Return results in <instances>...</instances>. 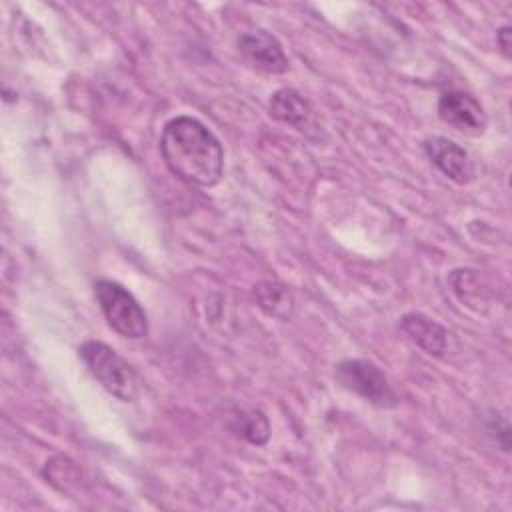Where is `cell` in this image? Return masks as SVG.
Segmentation results:
<instances>
[{"label":"cell","mask_w":512,"mask_h":512,"mask_svg":"<svg viewBox=\"0 0 512 512\" xmlns=\"http://www.w3.org/2000/svg\"><path fill=\"white\" fill-rule=\"evenodd\" d=\"M160 152L172 174L188 184L216 186L224 172V150L214 132L192 116H174L162 128Z\"/></svg>","instance_id":"obj_1"},{"label":"cell","mask_w":512,"mask_h":512,"mask_svg":"<svg viewBox=\"0 0 512 512\" xmlns=\"http://www.w3.org/2000/svg\"><path fill=\"white\" fill-rule=\"evenodd\" d=\"M78 356L100 386L120 402H134L142 390L138 372L108 344L86 340L78 346Z\"/></svg>","instance_id":"obj_2"},{"label":"cell","mask_w":512,"mask_h":512,"mask_svg":"<svg viewBox=\"0 0 512 512\" xmlns=\"http://www.w3.org/2000/svg\"><path fill=\"white\" fill-rule=\"evenodd\" d=\"M94 296L106 324L122 338L138 340L148 334V318L138 300L114 280H96Z\"/></svg>","instance_id":"obj_3"},{"label":"cell","mask_w":512,"mask_h":512,"mask_svg":"<svg viewBox=\"0 0 512 512\" xmlns=\"http://www.w3.org/2000/svg\"><path fill=\"white\" fill-rule=\"evenodd\" d=\"M334 378L344 390L378 408H394L398 404V394L394 392L388 376L372 360L346 358L336 364Z\"/></svg>","instance_id":"obj_4"},{"label":"cell","mask_w":512,"mask_h":512,"mask_svg":"<svg viewBox=\"0 0 512 512\" xmlns=\"http://www.w3.org/2000/svg\"><path fill=\"white\" fill-rule=\"evenodd\" d=\"M438 116L444 124L466 136H482L488 126V116L482 104L468 92L446 90L438 98Z\"/></svg>","instance_id":"obj_5"},{"label":"cell","mask_w":512,"mask_h":512,"mask_svg":"<svg viewBox=\"0 0 512 512\" xmlns=\"http://www.w3.org/2000/svg\"><path fill=\"white\" fill-rule=\"evenodd\" d=\"M268 112L278 122H284L312 140H320L324 130L316 118L312 104L294 88H280L270 96Z\"/></svg>","instance_id":"obj_6"},{"label":"cell","mask_w":512,"mask_h":512,"mask_svg":"<svg viewBox=\"0 0 512 512\" xmlns=\"http://www.w3.org/2000/svg\"><path fill=\"white\" fill-rule=\"evenodd\" d=\"M238 50L244 60L264 74H284L290 68V60L284 54L282 44L266 30H250L238 36Z\"/></svg>","instance_id":"obj_7"},{"label":"cell","mask_w":512,"mask_h":512,"mask_svg":"<svg viewBox=\"0 0 512 512\" xmlns=\"http://www.w3.org/2000/svg\"><path fill=\"white\" fill-rule=\"evenodd\" d=\"M424 152L430 162L452 182L468 184L474 180V164L470 154L446 136H430L424 140Z\"/></svg>","instance_id":"obj_8"},{"label":"cell","mask_w":512,"mask_h":512,"mask_svg":"<svg viewBox=\"0 0 512 512\" xmlns=\"http://www.w3.org/2000/svg\"><path fill=\"white\" fill-rule=\"evenodd\" d=\"M400 328L426 354L434 358H442L446 354L448 330L442 324H438L434 318L422 312H408L400 318Z\"/></svg>","instance_id":"obj_9"},{"label":"cell","mask_w":512,"mask_h":512,"mask_svg":"<svg viewBox=\"0 0 512 512\" xmlns=\"http://www.w3.org/2000/svg\"><path fill=\"white\" fill-rule=\"evenodd\" d=\"M228 430L254 446H264L270 440L268 416L252 406H232L226 416Z\"/></svg>","instance_id":"obj_10"},{"label":"cell","mask_w":512,"mask_h":512,"mask_svg":"<svg viewBox=\"0 0 512 512\" xmlns=\"http://www.w3.org/2000/svg\"><path fill=\"white\" fill-rule=\"evenodd\" d=\"M254 296H256V302L258 306L272 318H278V320H290L296 312V300L294 296L290 294V290L280 284V282H272V280H266V282H258L254 286Z\"/></svg>","instance_id":"obj_11"},{"label":"cell","mask_w":512,"mask_h":512,"mask_svg":"<svg viewBox=\"0 0 512 512\" xmlns=\"http://www.w3.org/2000/svg\"><path fill=\"white\" fill-rule=\"evenodd\" d=\"M486 428H488V432L496 438V442L500 444V448L504 450V452H508L510 450V426H508V420L502 416V414H498V412H490L488 416H486Z\"/></svg>","instance_id":"obj_12"},{"label":"cell","mask_w":512,"mask_h":512,"mask_svg":"<svg viewBox=\"0 0 512 512\" xmlns=\"http://www.w3.org/2000/svg\"><path fill=\"white\" fill-rule=\"evenodd\" d=\"M510 36H512V32H510V26H502V28H498V32H496V44L500 46V52L506 56V58H510Z\"/></svg>","instance_id":"obj_13"}]
</instances>
